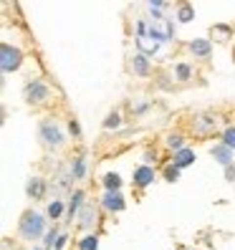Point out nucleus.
Wrapping results in <instances>:
<instances>
[{"mask_svg":"<svg viewBox=\"0 0 235 250\" xmlns=\"http://www.w3.org/2000/svg\"><path fill=\"white\" fill-rule=\"evenodd\" d=\"M48 217L46 212H38V210H25L18 220V238L25 240V243H33V240H41L43 235L48 232Z\"/></svg>","mask_w":235,"mask_h":250,"instance_id":"nucleus-1","label":"nucleus"},{"mask_svg":"<svg viewBox=\"0 0 235 250\" xmlns=\"http://www.w3.org/2000/svg\"><path fill=\"white\" fill-rule=\"evenodd\" d=\"M38 139H41V144L46 146V149H51V152H58V149H61V146H66V142H68L64 126L58 124L56 119H43V122L38 124Z\"/></svg>","mask_w":235,"mask_h":250,"instance_id":"nucleus-2","label":"nucleus"},{"mask_svg":"<svg viewBox=\"0 0 235 250\" xmlns=\"http://www.w3.org/2000/svg\"><path fill=\"white\" fill-rule=\"evenodd\" d=\"M23 61H25V53L16 43H0V71H3V76L21 71Z\"/></svg>","mask_w":235,"mask_h":250,"instance_id":"nucleus-3","label":"nucleus"},{"mask_svg":"<svg viewBox=\"0 0 235 250\" xmlns=\"http://www.w3.org/2000/svg\"><path fill=\"white\" fill-rule=\"evenodd\" d=\"M23 99H25V104H31V106H43V104H48V99H51V86L43 81V79H28L25 86H23Z\"/></svg>","mask_w":235,"mask_h":250,"instance_id":"nucleus-4","label":"nucleus"},{"mask_svg":"<svg viewBox=\"0 0 235 250\" xmlns=\"http://www.w3.org/2000/svg\"><path fill=\"white\" fill-rule=\"evenodd\" d=\"M217 124H220V116L213 114V111H200L192 116V131L197 137H210L217 131Z\"/></svg>","mask_w":235,"mask_h":250,"instance_id":"nucleus-5","label":"nucleus"},{"mask_svg":"<svg viewBox=\"0 0 235 250\" xmlns=\"http://www.w3.org/2000/svg\"><path fill=\"white\" fill-rule=\"evenodd\" d=\"M76 225H79V230H84L86 235L94 232V228L99 225V208H96L94 202H86V205H84V210H81L79 217H76Z\"/></svg>","mask_w":235,"mask_h":250,"instance_id":"nucleus-6","label":"nucleus"},{"mask_svg":"<svg viewBox=\"0 0 235 250\" xmlns=\"http://www.w3.org/2000/svg\"><path fill=\"white\" fill-rule=\"evenodd\" d=\"M157 182V169L150 165H139L134 172H131V187L134 189H147Z\"/></svg>","mask_w":235,"mask_h":250,"instance_id":"nucleus-7","label":"nucleus"},{"mask_svg":"<svg viewBox=\"0 0 235 250\" xmlns=\"http://www.w3.org/2000/svg\"><path fill=\"white\" fill-rule=\"evenodd\" d=\"M48 180L46 177H41V174H33V177H28L25 180V197L28 200H33V202H38V200H43L48 195Z\"/></svg>","mask_w":235,"mask_h":250,"instance_id":"nucleus-8","label":"nucleus"},{"mask_svg":"<svg viewBox=\"0 0 235 250\" xmlns=\"http://www.w3.org/2000/svg\"><path fill=\"white\" fill-rule=\"evenodd\" d=\"M129 71L134 73L137 79H150L152 76V58L150 56H144V53H131V58H129Z\"/></svg>","mask_w":235,"mask_h":250,"instance_id":"nucleus-9","label":"nucleus"},{"mask_svg":"<svg viewBox=\"0 0 235 250\" xmlns=\"http://www.w3.org/2000/svg\"><path fill=\"white\" fill-rule=\"evenodd\" d=\"M99 205L107 212L119 215V212L127 210V197H124V192H104V195H101V200H99Z\"/></svg>","mask_w":235,"mask_h":250,"instance_id":"nucleus-10","label":"nucleus"},{"mask_svg":"<svg viewBox=\"0 0 235 250\" xmlns=\"http://www.w3.org/2000/svg\"><path fill=\"white\" fill-rule=\"evenodd\" d=\"M86 205V189L84 187H76L73 192L68 195V210H66V223H73L79 217V212L84 210Z\"/></svg>","mask_w":235,"mask_h":250,"instance_id":"nucleus-11","label":"nucleus"},{"mask_svg":"<svg viewBox=\"0 0 235 250\" xmlns=\"http://www.w3.org/2000/svg\"><path fill=\"white\" fill-rule=\"evenodd\" d=\"M210 157L217 162V165H223V169L230 167V165H235V152L230 149V146H225L223 142H215L210 146Z\"/></svg>","mask_w":235,"mask_h":250,"instance_id":"nucleus-12","label":"nucleus"},{"mask_svg":"<svg viewBox=\"0 0 235 250\" xmlns=\"http://www.w3.org/2000/svg\"><path fill=\"white\" fill-rule=\"evenodd\" d=\"M187 51L195 58H200V61H208V58L213 56V41L210 38H192L187 43Z\"/></svg>","mask_w":235,"mask_h":250,"instance_id":"nucleus-13","label":"nucleus"},{"mask_svg":"<svg viewBox=\"0 0 235 250\" xmlns=\"http://www.w3.org/2000/svg\"><path fill=\"white\" fill-rule=\"evenodd\" d=\"M134 41H137V51H139V53H144V56H150V58H152V56H157L159 51H162V46H165V43H159V41H157V38H152L150 33L137 36Z\"/></svg>","mask_w":235,"mask_h":250,"instance_id":"nucleus-14","label":"nucleus"},{"mask_svg":"<svg viewBox=\"0 0 235 250\" xmlns=\"http://www.w3.org/2000/svg\"><path fill=\"white\" fill-rule=\"evenodd\" d=\"M68 172H71L73 182H84L86 174H89V159H86V154L73 157V159L68 162Z\"/></svg>","mask_w":235,"mask_h":250,"instance_id":"nucleus-15","label":"nucleus"},{"mask_svg":"<svg viewBox=\"0 0 235 250\" xmlns=\"http://www.w3.org/2000/svg\"><path fill=\"white\" fill-rule=\"evenodd\" d=\"M195 159H197V152L192 149V146H185V149L174 152L170 162H174V165H177L180 169H187V167H192V165H195Z\"/></svg>","mask_w":235,"mask_h":250,"instance_id":"nucleus-16","label":"nucleus"},{"mask_svg":"<svg viewBox=\"0 0 235 250\" xmlns=\"http://www.w3.org/2000/svg\"><path fill=\"white\" fill-rule=\"evenodd\" d=\"M66 210H68V202H66V200H61V197H53V200L46 205V217L56 223V220L66 217Z\"/></svg>","mask_w":235,"mask_h":250,"instance_id":"nucleus-17","label":"nucleus"},{"mask_svg":"<svg viewBox=\"0 0 235 250\" xmlns=\"http://www.w3.org/2000/svg\"><path fill=\"white\" fill-rule=\"evenodd\" d=\"M195 21V5L192 3H177L174 5V23L187 25Z\"/></svg>","mask_w":235,"mask_h":250,"instance_id":"nucleus-18","label":"nucleus"},{"mask_svg":"<svg viewBox=\"0 0 235 250\" xmlns=\"http://www.w3.org/2000/svg\"><path fill=\"white\" fill-rule=\"evenodd\" d=\"M172 79L177 81V83H187V81H192V79H195V68H192V63H187V61L174 63V68H172Z\"/></svg>","mask_w":235,"mask_h":250,"instance_id":"nucleus-19","label":"nucleus"},{"mask_svg":"<svg viewBox=\"0 0 235 250\" xmlns=\"http://www.w3.org/2000/svg\"><path fill=\"white\" fill-rule=\"evenodd\" d=\"M101 185H104V192H122L124 180H122L119 172H107L104 177H101Z\"/></svg>","mask_w":235,"mask_h":250,"instance_id":"nucleus-20","label":"nucleus"},{"mask_svg":"<svg viewBox=\"0 0 235 250\" xmlns=\"http://www.w3.org/2000/svg\"><path fill=\"white\" fill-rule=\"evenodd\" d=\"M165 146L174 154V152H180V149H185V146H187V137L182 134V131H170V134L165 137Z\"/></svg>","mask_w":235,"mask_h":250,"instance_id":"nucleus-21","label":"nucleus"},{"mask_svg":"<svg viewBox=\"0 0 235 250\" xmlns=\"http://www.w3.org/2000/svg\"><path fill=\"white\" fill-rule=\"evenodd\" d=\"M210 36H213L215 41H220V43H228V41L235 36V31H233V25H228V23H215V25L210 28Z\"/></svg>","mask_w":235,"mask_h":250,"instance_id":"nucleus-22","label":"nucleus"},{"mask_svg":"<svg viewBox=\"0 0 235 250\" xmlns=\"http://www.w3.org/2000/svg\"><path fill=\"white\" fill-rule=\"evenodd\" d=\"M162 180L165 182H170V185H174V182H180V177H182V169L174 165V162H167V165H162Z\"/></svg>","mask_w":235,"mask_h":250,"instance_id":"nucleus-23","label":"nucleus"},{"mask_svg":"<svg viewBox=\"0 0 235 250\" xmlns=\"http://www.w3.org/2000/svg\"><path fill=\"white\" fill-rule=\"evenodd\" d=\"M122 124H124L122 111H119V109H114V111L107 114V119L101 122V129H104V131H114V129H122Z\"/></svg>","mask_w":235,"mask_h":250,"instance_id":"nucleus-24","label":"nucleus"},{"mask_svg":"<svg viewBox=\"0 0 235 250\" xmlns=\"http://www.w3.org/2000/svg\"><path fill=\"white\" fill-rule=\"evenodd\" d=\"M58 238H61V228L53 223V225L48 228V232L43 235V250H53L56 243H58Z\"/></svg>","mask_w":235,"mask_h":250,"instance_id":"nucleus-25","label":"nucleus"},{"mask_svg":"<svg viewBox=\"0 0 235 250\" xmlns=\"http://www.w3.org/2000/svg\"><path fill=\"white\" fill-rule=\"evenodd\" d=\"M79 250H99V235L96 232L84 235V238L79 240Z\"/></svg>","mask_w":235,"mask_h":250,"instance_id":"nucleus-26","label":"nucleus"},{"mask_svg":"<svg viewBox=\"0 0 235 250\" xmlns=\"http://www.w3.org/2000/svg\"><path fill=\"white\" fill-rule=\"evenodd\" d=\"M220 142L235 152V124H230V126H225L223 131H220Z\"/></svg>","mask_w":235,"mask_h":250,"instance_id":"nucleus-27","label":"nucleus"},{"mask_svg":"<svg viewBox=\"0 0 235 250\" xmlns=\"http://www.w3.org/2000/svg\"><path fill=\"white\" fill-rule=\"evenodd\" d=\"M150 101H144V99H134V101H131V114H134V116H144L147 111H150Z\"/></svg>","mask_w":235,"mask_h":250,"instance_id":"nucleus-28","label":"nucleus"},{"mask_svg":"<svg viewBox=\"0 0 235 250\" xmlns=\"http://www.w3.org/2000/svg\"><path fill=\"white\" fill-rule=\"evenodd\" d=\"M142 162H144V165H157V162H159V152L157 149H152V146H150V149H144V154H142Z\"/></svg>","mask_w":235,"mask_h":250,"instance_id":"nucleus-29","label":"nucleus"},{"mask_svg":"<svg viewBox=\"0 0 235 250\" xmlns=\"http://www.w3.org/2000/svg\"><path fill=\"white\" fill-rule=\"evenodd\" d=\"M68 134L73 137V142H79L81 139V124H79V119H68Z\"/></svg>","mask_w":235,"mask_h":250,"instance_id":"nucleus-30","label":"nucleus"},{"mask_svg":"<svg viewBox=\"0 0 235 250\" xmlns=\"http://www.w3.org/2000/svg\"><path fill=\"white\" fill-rule=\"evenodd\" d=\"M170 8V3H165V0H150V3H147V10H159V13H165Z\"/></svg>","mask_w":235,"mask_h":250,"instance_id":"nucleus-31","label":"nucleus"},{"mask_svg":"<svg viewBox=\"0 0 235 250\" xmlns=\"http://www.w3.org/2000/svg\"><path fill=\"white\" fill-rule=\"evenodd\" d=\"M223 174H225V182H230V185H235V165H230V167H225V169H223Z\"/></svg>","mask_w":235,"mask_h":250,"instance_id":"nucleus-32","label":"nucleus"},{"mask_svg":"<svg viewBox=\"0 0 235 250\" xmlns=\"http://www.w3.org/2000/svg\"><path fill=\"white\" fill-rule=\"evenodd\" d=\"M68 240H71V238H68V232H61V238H58V243H56L53 250H64V248L68 245Z\"/></svg>","mask_w":235,"mask_h":250,"instance_id":"nucleus-33","label":"nucleus"},{"mask_svg":"<svg viewBox=\"0 0 235 250\" xmlns=\"http://www.w3.org/2000/svg\"><path fill=\"white\" fill-rule=\"evenodd\" d=\"M31 250H43V248H31Z\"/></svg>","mask_w":235,"mask_h":250,"instance_id":"nucleus-34","label":"nucleus"},{"mask_svg":"<svg viewBox=\"0 0 235 250\" xmlns=\"http://www.w3.org/2000/svg\"><path fill=\"white\" fill-rule=\"evenodd\" d=\"M3 250H8V248H3Z\"/></svg>","mask_w":235,"mask_h":250,"instance_id":"nucleus-35","label":"nucleus"}]
</instances>
